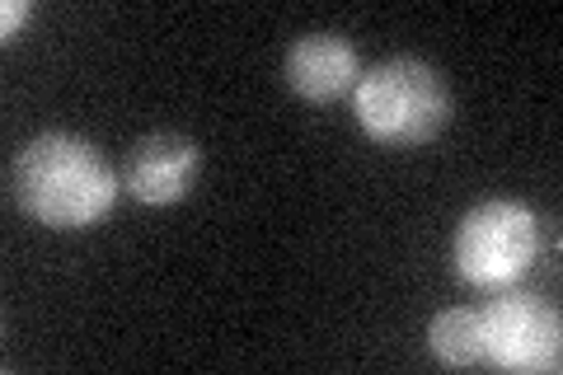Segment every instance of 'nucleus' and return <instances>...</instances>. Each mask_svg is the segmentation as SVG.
I'll return each instance as SVG.
<instances>
[{"label": "nucleus", "mask_w": 563, "mask_h": 375, "mask_svg": "<svg viewBox=\"0 0 563 375\" xmlns=\"http://www.w3.org/2000/svg\"><path fill=\"white\" fill-rule=\"evenodd\" d=\"M540 254V221L526 202L493 198L465 211L461 230H455V273L470 287L503 291L536 263Z\"/></svg>", "instance_id": "7ed1b4c3"}, {"label": "nucleus", "mask_w": 563, "mask_h": 375, "mask_svg": "<svg viewBox=\"0 0 563 375\" xmlns=\"http://www.w3.org/2000/svg\"><path fill=\"white\" fill-rule=\"evenodd\" d=\"M29 20V0H5V10H0V33H5V43L14 38V29H24Z\"/></svg>", "instance_id": "6e6552de"}, {"label": "nucleus", "mask_w": 563, "mask_h": 375, "mask_svg": "<svg viewBox=\"0 0 563 375\" xmlns=\"http://www.w3.org/2000/svg\"><path fill=\"white\" fill-rule=\"evenodd\" d=\"M122 178L85 136L43 132L10 159V198L47 230H90L113 211Z\"/></svg>", "instance_id": "f257e3e1"}, {"label": "nucleus", "mask_w": 563, "mask_h": 375, "mask_svg": "<svg viewBox=\"0 0 563 375\" xmlns=\"http://www.w3.org/2000/svg\"><path fill=\"white\" fill-rule=\"evenodd\" d=\"M287 85L310 103H333L357 89L362 66H357V47L343 33H301L287 47Z\"/></svg>", "instance_id": "423d86ee"}, {"label": "nucleus", "mask_w": 563, "mask_h": 375, "mask_svg": "<svg viewBox=\"0 0 563 375\" xmlns=\"http://www.w3.org/2000/svg\"><path fill=\"white\" fill-rule=\"evenodd\" d=\"M428 348L442 366H484L488 352H484V324H479V310L470 306H451L442 315H432L428 324Z\"/></svg>", "instance_id": "0eeeda50"}, {"label": "nucleus", "mask_w": 563, "mask_h": 375, "mask_svg": "<svg viewBox=\"0 0 563 375\" xmlns=\"http://www.w3.org/2000/svg\"><path fill=\"white\" fill-rule=\"evenodd\" d=\"M479 324H484L488 366H503V371H559L563 324H559V310L544 296L503 287V296H493L488 306L479 310Z\"/></svg>", "instance_id": "20e7f679"}, {"label": "nucleus", "mask_w": 563, "mask_h": 375, "mask_svg": "<svg viewBox=\"0 0 563 375\" xmlns=\"http://www.w3.org/2000/svg\"><path fill=\"white\" fill-rule=\"evenodd\" d=\"M352 103H357L362 132L380 141V146H399V151L442 136V128L451 122L446 76L418 57H385L372 70H362Z\"/></svg>", "instance_id": "f03ea898"}, {"label": "nucleus", "mask_w": 563, "mask_h": 375, "mask_svg": "<svg viewBox=\"0 0 563 375\" xmlns=\"http://www.w3.org/2000/svg\"><path fill=\"white\" fill-rule=\"evenodd\" d=\"M198 174H202V151L184 132H151L132 141V151L122 155V169H118L122 188L146 207L184 202L192 184H198Z\"/></svg>", "instance_id": "39448f33"}]
</instances>
